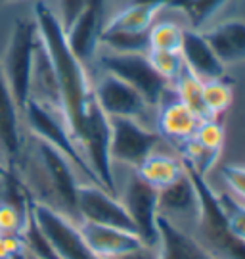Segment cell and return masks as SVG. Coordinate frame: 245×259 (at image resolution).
Instances as JSON below:
<instances>
[{"instance_id":"3","label":"cell","mask_w":245,"mask_h":259,"mask_svg":"<svg viewBox=\"0 0 245 259\" xmlns=\"http://www.w3.org/2000/svg\"><path fill=\"white\" fill-rule=\"evenodd\" d=\"M36 42H38V29H36L35 19L33 21H25V19L16 21L4 60L0 64L10 93L14 96L21 113L29 102L31 71H33Z\"/></svg>"},{"instance_id":"26","label":"cell","mask_w":245,"mask_h":259,"mask_svg":"<svg viewBox=\"0 0 245 259\" xmlns=\"http://www.w3.org/2000/svg\"><path fill=\"white\" fill-rule=\"evenodd\" d=\"M148 60L157 73L163 77L167 83L173 84L176 77L184 69V60L180 52H165V50H148Z\"/></svg>"},{"instance_id":"1","label":"cell","mask_w":245,"mask_h":259,"mask_svg":"<svg viewBox=\"0 0 245 259\" xmlns=\"http://www.w3.org/2000/svg\"><path fill=\"white\" fill-rule=\"evenodd\" d=\"M35 23L38 29V37L42 40L54 67L65 125L77 142L84 127L88 110L96 100L90 77L86 73L84 64L79 62L77 56L71 52L58 16L44 2H36Z\"/></svg>"},{"instance_id":"8","label":"cell","mask_w":245,"mask_h":259,"mask_svg":"<svg viewBox=\"0 0 245 259\" xmlns=\"http://www.w3.org/2000/svg\"><path fill=\"white\" fill-rule=\"evenodd\" d=\"M111 140H109V157L136 169L145 157L155 152L161 137L154 131L145 129L136 119L128 117H109Z\"/></svg>"},{"instance_id":"28","label":"cell","mask_w":245,"mask_h":259,"mask_svg":"<svg viewBox=\"0 0 245 259\" xmlns=\"http://www.w3.org/2000/svg\"><path fill=\"white\" fill-rule=\"evenodd\" d=\"M218 202L222 205L228 229L234 232L237 238L245 240V204L237 202L236 198H232L230 194H218Z\"/></svg>"},{"instance_id":"18","label":"cell","mask_w":245,"mask_h":259,"mask_svg":"<svg viewBox=\"0 0 245 259\" xmlns=\"http://www.w3.org/2000/svg\"><path fill=\"white\" fill-rule=\"evenodd\" d=\"M102 27H104V18L98 16L96 12L84 8L77 21L65 31V38H67L71 52L84 65L96 54V48L100 45Z\"/></svg>"},{"instance_id":"21","label":"cell","mask_w":245,"mask_h":259,"mask_svg":"<svg viewBox=\"0 0 245 259\" xmlns=\"http://www.w3.org/2000/svg\"><path fill=\"white\" fill-rule=\"evenodd\" d=\"M159 4H130L117 16L104 23V31H123V33H148L154 25L155 16L161 12Z\"/></svg>"},{"instance_id":"27","label":"cell","mask_w":245,"mask_h":259,"mask_svg":"<svg viewBox=\"0 0 245 259\" xmlns=\"http://www.w3.org/2000/svg\"><path fill=\"white\" fill-rule=\"evenodd\" d=\"M191 139L195 140L200 146L211 150V152H222V146H224V139H226V133H224V127L222 123L215 117V119H205L200 123V127L195 129L193 137Z\"/></svg>"},{"instance_id":"20","label":"cell","mask_w":245,"mask_h":259,"mask_svg":"<svg viewBox=\"0 0 245 259\" xmlns=\"http://www.w3.org/2000/svg\"><path fill=\"white\" fill-rule=\"evenodd\" d=\"M134 173L145 185L154 186L155 190H163L184 175V163L178 157L154 152L136 167Z\"/></svg>"},{"instance_id":"25","label":"cell","mask_w":245,"mask_h":259,"mask_svg":"<svg viewBox=\"0 0 245 259\" xmlns=\"http://www.w3.org/2000/svg\"><path fill=\"white\" fill-rule=\"evenodd\" d=\"M184 29L173 21H159L154 23L148 37L150 50H165V52H180Z\"/></svg>"},{"instance_id":"17","label":"cell","mask_w":245,"mask_h":259,"mask_svg":"<svg viewBox=\"0 0 245 259\" xmlns=\"http://www.w3.org/2000/svg\"><path fill=\"white\" fill-rule=\"evenodd\" d=\"M213 52L224 65L245 62V21L230 19L203 33Z\"/></svg>"},{"instance_id":"15","label":"cell","mask_w":245,"mask_h":259,"mask_svg":"<svg viewBox=\"0 0 245 259\" xmlns=\"http://www.w3.org/2000/svg\"><path fill=\"white\" fill-rule=\"evenodd\" d=\"M79 231L86 246L102 259H115L123 253L136 250L144 244L134 232L121 231L113 227H102L94 223H79Z\"/></svg>"},{"instance_id":"10","label":"cell","mask_w":245,"mask_h":259,"mask_svg":"<svg viewBox=\"0 0 245 259\" xmlns=\"http://www.w3.org/2000/svg\"><path fill=\"white\" fill-rule=\"evenodd\" d=\"M21 125L23 113L19 111L0 69V165L6 173L21 175V159L25 150Z\"/></svg>"},{"instance_id":"6","label":"cell","mask_w":245,"mask_h":259,"mask_svg":"<svg viewBox=\"0 0 245 259\" xmlns=\"http://www.w3.org/2000/svg\"><path fill=\"white\" fill-rule=\"evenodd\" d=\"M100 67L109 75L130 84L144 98L150 108L159 106L173 84L167 83L155 71L145 54H104L100 56Z\"/></svg>"},{"instance_id":"31","label":"cell","mask_w":245,"mask_h":259,"mask_svg":"<svg viewBox=\"0 0 245 259\" xmlns=\"http://www.w3.org/2000/svg\"><path fill=\"white\" fill-rule=\"evenodd\" d=\"M220 173H222V179L226 181V185L230 186L239 198L245 200V167L224 165Z\"/></svg>"},{"instance_id":"29","label":"cell","mask_w":245,"mask_h":259,"mask_svg":"<svg viewBox=\"0 0 245 259\" xmlns=\"http://www.w3.org/2000/svg\"><path fill=\"white\" fill-rule=\"evenodd\" d=\"M228 0H186L184 12L190 18L191 25L195 27V31L203 27L209 18H213L218 10L226 4Z\"/></svg>"},{"instance_id":"14","label":"cell","mask_w":245,"mask_h":259,"mask_svg":"<svg viewBox=\"0 0 245 259\" xmlns=\"http://www.w3.org/2000/svg\"><path fill=\"white\" fill-rule=\"evenodd\" d=\"M180 56L184 60V65L200 81H213V79L226 77V65L213 52V48L205 40L203 33L195 31V29H184Z\"/></svg>"},{"instance_id":"11","label":"cell","mask_w":245,"mask_h":259,"mask_svg":"<svg viewBox=\"0 0 245 259\" xmlns=\"http://www.w3.org/2000/svg\"><path fill=\"white\" fill-rule=\"evenodd\" d=\"M121 202L127 207L140 240L148 246H157L159 244V231H157L159 190H155L154 186L145 185L144 181L134 173L128 181Z\"/></svg>"},{"instance_id":"34","label":"cell","mask_w":245,"mask_h":259,"mask_svg":"<svg viewBox=\"0 0 245 259\" xmlns=\"http://www.w3.org/2000/svg\"><path fill=\"white\" fill-rule=\"evenodd\" d=\"M104 4H106V0H86V8L96 12L102 18H104Z\"/></svg>"},{"instance_id":"5","label":"cell","mask_w":245,"mask_h":259,"mask_svg":"<svg viewBox=\"0 0 245 259\" xmlns=\"http://www.w3.org/2000/svg\"><path fill=\"white\" fill-rule=\"evenodd\" d=\"M35 156L44 173L50 194L56 200L54 209L64 213L65 217H69L73 223L79 225L81 219H79V209H77V192H79L81 183L75 173L77 169L71 165V161L64 154H60L50 144L38 139H35Z\"/></svg>"},{"instance_id":"16","label":"cell","mask_w":245,"mask_h":259,"mask_svg":"<svg viewBox=\"0 0 245 259\" xmlns=\"http://www.w3.org/2000/svg\"><path fill=\"white\" fill-rule=\"evenodd\" d=\"M157 231L159 259H215L209 251L201 248L191 234L178 229V225L165 215H157Z\"/></svg>"},{"instance_id":"9","label":"cell","mask_w":245,"mask_h":259,"mask_svg":"<svg viewBox=\"0 0 245 259\" xmlns=\"http://www.w3.org/2000/svg\"><path fill=\"white\" fill-rule=\"evenodd\" d=\"M77 209H79L81 223H94V225L113 227V229L136 234L134 223L130 219L123 202L117 196H111L106 188L98 185H92V183L79 185Z\"/></svg>"},{"instance_id":"12","label":"cell","mask_w":245,"mask_h":259,"mask_svg":"<svg viewBox=\"0 0 245 259\" xmlns=\"http://www.w3.org/2000/svg\"><path fill=\"white\" fill-rule=\"evenodd\" d=\"M94 98L108 117H128L142 119L148 111V102L130 84L117 79L115 75L104 73L92 84Z\"/></svg>"},{"instance_id":"13","label":"cell","mask_w":245,"mask_h":259,"mask_svg":"<svg viewBox=\"0 0 245 259\" xmlns=\"http://www.w3.org/2000/svg\"><path fill=\"white\" fill-rule=\"evenodd\" d=\"M200 123V117L190 108H186L171 89L159 104L157 135L167 142H171L174 148L178 150L186 140H190L193 137Z\"/></svg>"},{"instance_id":"30","label":"cell","mask_w":245,"mask_h":259,"mask_svg":"<svg viewBox=\"0 0 245 259\" xmlns=\"http://www.w3.org/2000/svg\"><path fill=\"white\" fill-rule=\"evenodd\" d=\"M86 8V0H60V23L64 31L71 27Z\"/></svg>"},{"instance_id":"24","label":"cell","mask_w":245,"mask_h":259,"mask_svg":"<svg viewBox=\"0 0 245 259\" xmlns=\"http://www.w3.org/2000/svg\"><path fill=\"white\" fill-rule=\"evenodd\" d=\"M31 221V205H19L8 200H0V234L23 236Z\"/></svg>"},{"instance_id":"2","label":"cell","mask_w":245,"mask_h":259,"mask_svg":"<svg viewBox=\"0 0 245 259\" xmlns=\"http://www.w3.org/2000/svg\"><path fill=\"white\" fill-rule=\"evenodd\" d=\"M182 163L195 186L198 200H200V211H198V219H195L193 238L215 259H245V240L237 238L236 234L228 229L222 205L218 202V194L207 183V177L201 175L188 161L182 159Z\"/></svg>"},{"instance_id":"36","label":"cell","mask_w":245,"mask_h":259,"mask_svg":"<svg viewBox=\"0 0 245 259\" xmlns=\"http://www.w3.org/2000/svg\"><path fill=\"white\" fill-rule=\"evenodd\" d=\"M2 2H8V0H0V4H2Z\"/></svg>"},{"instance_id":"19","label":"cell","mask_w":245,"mask_h":259,"mask_svg":"<svg viewBox=\"0 0 245 259\" xmlns=\"http://www.w3.org/2000/svg\"><path fill=\"white\" fill-rule=\"evenodd\" d=\"M198 211H200L198 192L184 169V175L178 181L159 190V215H165L167 219H171L173 215H188L191 219H198Z\"/></svg>"},{"instance_id":"4","label":"cell","mask_w":245,"mask_h":259,"mask_svg":"<svg viewBox=\"0 0 245 259\" xmlns=\"http://www.w3.org/2000/svg\"><path fill=\"white\" fill-rule=\"evenodd\" d=\"M23 121H25L27 129L31 131V135L35 139L42 140V142H46L52 148L58 150L60 154H64L71 161V165L88 179V183L102 186L100 181L94 175V171L88 165V161L84 159L82 152L77 146L75 139L71 137V133L65 125V119L60 113L48 110V108L33 102V100H29L25 110H23Z\"/></svg>"},{"instance_id":"23","label":"cell","mask_w":245,"mask_h":259,"mask_svg":"<svg viewBox=\"0 0 245 259\" xmlns=\"http://www.w3.org/2000/svg\"><path fill=\"white\" fill-rule=\"evenodd\" d=\"M203 102L211 117H218L232 104V83L226 77L203 81Z\"/></svg>"},{"instance_id":"32","label":"cell","mask_w":245,"mask_h":259,"mask_svg":"<svg viewBox=\"0 0 245 259\" xmlns=\"http://www.w3.org/2000/svg\"><path fill=\"white\" fill-rule=\"evenodd\" d=\"M23 250H25L23 236L0 234V259H16Z\"/></svg>"},{"instance_id":"35","label":"cell","mask_w":245,"mask_h":259,"mask_svg":"<svg viewBox=\"0 0 245 259\" xmlns=\"http://www.w3.org/2000/svg\"><path fill=\"white\" fill-rule=\"evenodd\" d=\"M2 173H4V169H2V165H0V177H2Z\"/></svg>"},{"instance_id":"7","label":"cell","mask_w":245,"mask_h":259,"mask_svg":"<svg viewBox=\"0 0 245 259\" xmlns=\"http://www.w3.org/2000/svg\"><path fill=\"white\" fill-rule=\"evenodd\" d=\"M31 217L38 231L42 232L50 246L62 259H102L86 246L82 238L79 225L73 223L64 213L54 209L52 205L33 200L31 204Z\"/></svg>"},{"instance_id":"33","label":"cell","mask_w":245,"mask_h":259,"mask_svg":"<svg viewBox=\"0 0 245 259\" xmlns=\"http://www.w3.org/2000/svg\"><path fill=\"white\" fill-rule=\"evenodd\" d=\"M115 259H159V250L157 246H148V244H142L136 250L128 251V253H123Z\"/></svg>"},{"instance_id":"22","label":"cell","mask_w":245,"mask_h":259,"mask_svg":"<svg viewBox=\"0 0 245 259\" xmlns=\"http://www.w3.org/2000/svg\"><path fill=\"white\" fill-rule=\"evenodd\" d=\"M173 91L176 94V98L186 108H190L201 121L215 119V117L209 115V111L205 108V102H203V81H200L186 65L180 71V75L176 77V81L173 83Z\"/></svg>"}]
</instances>
